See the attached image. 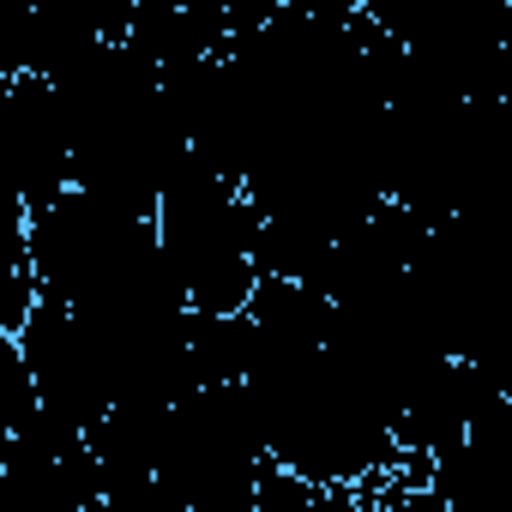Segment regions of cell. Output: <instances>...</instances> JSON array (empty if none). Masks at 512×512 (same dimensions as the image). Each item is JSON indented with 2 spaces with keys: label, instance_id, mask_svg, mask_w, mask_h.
Masks as SVG:
<instances>
[{
  "label": "cell",
  "instance_id": "obj_1",
  "mask_svg": "<svg viewBox=\"0 0 512 512\" xmlns=\"http://www.w3.org/2000/svg\"><path fill=\"white\" fill-rule=\"evenodd\" d=\"M253 199L211 175L193 151H181V163L169 169L163 193H157V211H151V229H157V247L169 272L181 278L187 290V308L199 314H241L247 308V290H253Z\"/></svg>",
  "mask_w": 512,
  "mask_h": 512
},
{
  "label": "cell",
  "instance_id": "obj_2",
  "mask_svg": "<svg viewBox=\"0 0 512 512\" xmlns=\"http://www.w3.org/2000/svg\"><path fill=\"white\" fill-rule=\"evenodd\" d=\"M266 470H272V452L241 380L193 386L169 398L151 476L181 512H253V488H260Z\"/></svg>",
  "mask_w": 512,
  "mask_h": 512
},
{
  "label": "cell",
  "instance_id": "obj_3",
  "mask_svg": "<svg viewBox=\"0 0 512 512\" xmlns=\"http://www.w3.org/2000/svg\"><path fill=\"white\" fill-rule=\"evenodd\" d=\"M181 151H187V139L169 121L163 97L151 91V97L109 109L85 133H73V187H85V193L133 211V217H151Z\"/></svg>",
  "mask_w": 512,
  "mask_h": 512
},
{
  "label": "cell",
  "instance_id": "obj_4",
  "mask_svg": "<svg viewBox=\"0 0 512 512\" xmlns=\"http://www.w3.org/2000/svg\"><path fill=\"white\" fill-rule=\"evenodd\" d=\"M13 338H19V350L31 362V380H37V398L43 404L73 410L85 428L109 410V362H103V344L79 320L73 302L37 290L31 314H25V326Z\"/></svg>",
  "mask_w": 512,
  "mask_h": 512
},
{
  "label": "cell",
  "instance_id": "obj_5",
  "mask_svg": "<svg viewBox=\"0 0 512 512\" xmlns=\"http://www.w3.org/2000/svg\"><path fill=\"white\" fill-rule=\"evenodd\" d=\"M181 350H187L193 386H223V380L247 374V362H253V326H247V314H199V308H187Z\"/></svg>",
  "mask_w": 512,
  "mask_h": 512
},
{
  "label": "cell",
  "instance_id": "obj_6",
  "mask_svg": "<svg viewBox=\"0 0 512 512\" xmlns=\"http://www.w3.org/2000/svg\"><path fill=\"white\" fill-rule=\"evenodd\" d=\"M37 410V380H31V362L19 350L13 332H0V446H7V434Z\"/></svg>",
  "mask_w": 512,
  "mask_h": 512
},
{
  "label": "cell",
  "instance_id": "obj_7",
  "mask_svg": "<svg viewBox=\"0 0 512 512\" xmlns=\"http://www.w3.org/2000/svg\"><path fill=\"white\" fill-rule=\"evenodd\" d=\"M278 7H290V0H223L229 37H235V31H247V25H260V19H266V13H278Z\"/></svg>",
  "mask_w": 512,
  "mask_h": 512
}]
</instances>
